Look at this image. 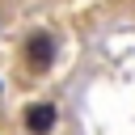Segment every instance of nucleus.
Listing matches in <instances>:
<instances>
[{
  "mask_svg": "<svg viewBox=\"0 0 135 135\" xmlns=\"http://www.w3.org/2000/svg\"><path fill=\"white\" fill-rule=\"evenodd\" d=\"M55 59H59V38H55V30H46V25L25 30V38H21V68H25L30 76H46V72L55 68Z\"/></svg>",
  "mask_w": 135,
  "mask_h": 135,
  "instance_id": "obj_1",
  "label": "nucleus"
},
{
  "mask_svg": "<svg viewBox=\"0 0 135 135\" xmlns=\"http://www.w3.org/2000/svg\"><path fill=\"white\" fill-rule=\"evenodd\" d=\"M21 127H25V135H55V127H59V101H51V97L30 101L21 110Z\"/></svg>",
  "mask_w": 135,
  "mask_h": 135,
  "instance_id": "obj_2",
  "label": "nucleus"
}]
</instances>
